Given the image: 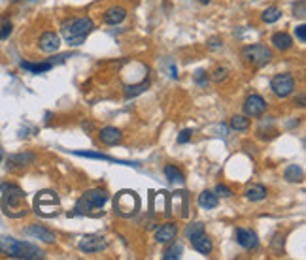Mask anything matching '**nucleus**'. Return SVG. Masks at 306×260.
I'll list each match as a JSON object with an SVG mask.
<instances>
[{
    "mask_svg": "<svg viewBox=\"0 0 306 260\" xmlns=\"http://www.w3.org/2000/svg\"><path fill=\"white\" fill-rule=\"evenodd\" d=\"M164 177L169 179L170 185H183V183H185V175H183L180 168H176L174 164H167V166H164Z\"/></svg>",
    "mask_w": 306,
    "mask_h": 260,
    "instance_id": "aec40b11",
    "label": "nucleus"
},
{
    "mask_svg": "<svg viewBox=\"0 0 306 260\" xmlns=\"http://www.w3.org/2000/svg\"><path fill=\"white\" fill-rule=\"evenodd\" d=\"M221 45H223L221 38H210V40H208V47H210V49H219Z\"/></svg>",
    "mask_w": 306,
    "mask_h": 260,
    "instance_id": "e433bc0d",
    "label": "nucleus"
},
{
    "mask_svg": "<svg viewBox=\"0 0 306 260\" xmlns=\"http://www.w3.org/2000/svg\"><path fill=\"white\" fill-rule=\"evenodd\" d=\"M270 42H272V45H274L276 49L280 51H288L293 47V38L289 36L288 32H274Z\"/></svg>",
    "mask_w": 306,
    "mask_h": 260,
    "instance_id": "6ab92c4d",
    "label": "nucleus"
},
{
    "mask_svg": "<svg viewBox=\"0 0 306 260\" xmlns=\"http://www.w3.org/2000/svg\"><path fill=\"white\" fill-rule=\"evenodd\" d=\"M0 253L8 258H23V260H38L44 258V251L29 242H19L13 238H2L0 240Z\"/></svg>",
    "mask_w": 306,
    "mask_h": 260,
    "instance_id": "7ed1b4c3",
    "label": "nucleus"
},
{
    "mask_svg": "<svg viewBox=\"0 0 306 260\" xmlns=\"http://www.w3.org/2000/svg\"><path fill=\"white\" fill-rule=\"evenodd\" d=\"M99 140L104 145H117L121 143L123 140V134H121V130L115 128V126H104V128H100L99 132Z\"/></svg>",
    "mask_w": 306,
    "mask_h": 260,
    "instance_id": "4468645a",
    "label": "nucleus"
},
{
    "mask_svg": "<svg viewBox=\"0 0 306 260\" xmlns=\"http://www.w3.org/2000/svg\"><path fill=\"white\" fill-rule=\"evenodd\" d=\"M251 121L246 115H234L231 117V128L237 130V132H246V130L250 128Z\"/></svg>",
    "mask_w": 306,
    "mask_h": 260,
    "instance_id": "a878e982",
    "label": "nucleus"
},
{
    "mask_svg": "<svg viewBox=\"0 0 306 260\" xmlns=\"http://www.w3.org/2000/svg\"><path fill=\"white\" fill-rule=\"evenodd\" d=\"M237 243L244 249H257L259 247V240L253 230L248 228H237Z\"/></svg>",
    "mask_w": 306,
    "mask_h": 260,
    "instance_id": "9b49d317",
    "label": "nucleus"
},
{
    "mask_svg": "<svg viewBox=\"0 0 306 260\" xmlns=\"http://www.w3.org/2000/svg\"><path fill=\"white\" fill-rule=\"evenodd\" d=\"M223 80H227V68H216L214 81H223Z\"/></svg>",
    "mask_w": 306,
    "mask_h": 260,
    "instance_id": "f704fd0d",
    "label": "nucleus"
},
{
    "mask_svg": "<svg viewBox=\"0 0 306 260\" xmlns=\"http://www.w3.org/2000/svg\"><path fill=\"white\" fill-rule=\"evenodd\" d=\"M261 17H263V21H265V23L272 25V23H276V21L281 17V10L278 6H269L267 10H265V12H263Z\"/></svg>",
    "mask_w": 306,
    "mask_h": 260,
    "instance_id": "bb28decb",
    "label": "nucleus"
},
{
    "mask_svg": "<svg viewBox=\"0 0 306 260\" xmlns=\"http://www.w3.org/2000/svg\"><path fill=\"white\" fill-rule=\"evenodd\" d=\"M0 191H2V211L12 219L27 215V202L25 192L21 191L17 185L13 183H0Z\"/></svg>",
    "mask_w": 306,
    "mask_h": 260,
    "instance_id": "f257e3e1",
    "label": "nucleus"
},
{
    "mask_svg": "<svg viewBox=\"0 0 306 260\" xmlns=\"http://www.w3.org/2000/svg\"><path fill=\"white\" fill-rule=\"evenodd\" d=\"M200 4H210V0H199Z\"/></svg>",
    "mask_w": 306,
    "mask_h": 260,
    "instance_id": "58836bf2",
    "label": "nucleus"
},
{
    "mask_svg": "<svg viewBox=\"0 0 306 260\" xmlns=\"http://www.w3.org/2000/svg\"><path fill=\"white\" fill-rule=\"evenodd\" d=\"M214 192H216V196H218V198H219V196H221V198H231V196H232L231 189H229L227 185H221V183H219V185H216V191H214Z\"/></svg>",
    "mask_w": 306,
    "mask_h": 260,
    "instance_id": "7c9ffc66",
    "label": "nucleus"
},
{
    "mask_svg": "<svg viewBox=\"0 0 306 260\" xmlns=\"http://www.w3.org/2000/svg\"><path fill=\"white\" fill-rule=\"evenodd\" d=\"M59 45H61V40L57 36L55 32H44L40 40H38V47L44 53H57L59 51Z\"/></svg>",
    "mask_w": 306,
    "mask_h": 260,
    "instance_id": "ddd939ff",
    "label": "nucleus"
},
{
    "mask_svg": "<svg viewBox=\"0 0 306 260\" xmlns=\"http://www.w3.org/2000/svg\"><path fill=\"white\" fill-rule=\"evenodd\" d=\"M295 34H297V38H299V42H302V43L306 42V27L304 25L297 27V29H295Z\"/></svg>",
    "mask_w": 306,
    "mask_h": 260,
    "instance_id": "c9c22d12",
    "label": "nucleus"
},
{
    "mask_svg": "<svg viewBox=\"0 0 306 260\" xmlns=\"http://www.w3.org/2000/svg\"><path fill=\"white\" fill-rule=\"evenodd\" d=\"M61 207V200L53 191H42L36 194L34 198V211L42 217H53L59 213Z\"/></svg>",
    "mask_w": 306,
    "mask_h": 260,
    "instance_id": "423d86ee",
    "label": "nucleus"
},
{
    "mask_svg": "<svg viewBox=\"0 0 306 260\" xmlns=\"http://www.w3.org/2000/svg\"><path fill=\"white\" fill-rule=\"evenodd\" d=\"M140 210V196L134 191H121L113 198V211L121 217L136 215Z\"/></svg>",
    "mask_w": 306,
    "mask_h": 260,
    "instance_id": "39448f33",
    "label": "nucleus"
},
{
    "mask_svg": "<svg viewBox=\"0 0 306 260\" xmlns=\"http://www.w3.org/2000/svg\"><path fill=\"white\" fill-rule=\"evenodd\" d=\"M242 57L246 59V62H250L251 66L263 68L265 64H269L272 59V51L263 45V43H253V45H246L242 49Z\"/></svg>",
    "mask_w": 306,
    "mask_h": 260,
    "instance_id": "0eeeda50",
    "label": "nucleus"
},
{
    "mask_svg": "<svg viewBox=\"0 0 306 260\" xmlns=\"http://www.w3.org/2000/svg\"><path fill=\"white\" fill-rule=\"evenodd\" d=\"M189 242H191V245H193L195 251H199L200 254H210V253H212V249H214L212 240H210V238H208L204 232H200V234L193 236Z\"/></svg>",
    "mask_w": 306,
    "mask_h": 260,
    "instance_id": "dca6fc26",
    "label": "nucleus"
},
{
    "mask_svg": "<svg viewBox=\"0 0 306 260\" xmlns=\"http://www.w3.org/2000/svg\"><path fill=\"white\" fill-rule=\"evenodd\" d=\"M78 247L80 251L83 253H100V251H104L108 247V242L106 238H102V236H85V238H81L80 243H78Z\"/></svg>",
    "mask_w": 306,
    "mask_h": 260,
    "instance_id": "9d476101",
    "label": "nucleus"
},
{
    "mask_svg": "<svg viewBox=\"0 0 306 260\" xmlns=\"http://www.w3.org/2000/svg\"><path fill=\"white\" fill-rule=\"evenodd\" d=\"M195 81H197V85L199 87H206V83H208L206 72H204V70H197V72H195Z\"/></svg>",
    "mask_w": 306,
    "mask_h": 260,
    "instance_id": "2f4dec72",
    "label": "nucleus"
},
{
    "mask_svg": "<svg viewBox=\"0 0 306 260\" xmlns=\"http://www.w3.org/2000/svg\"><path fill=\"white\" fill-rule=\"evenodd\" d=\"M199 205L202 210H216L218 207V196H216V192H210V191H204L199 194Z\"/></svg>",
    "mask_w": 306,
    "mask_h": 260,
    "instance_id": "4be33fe9",
    "label": "nucleus"
},
{
    "mask_svg": "<svg viewBox=\"0 0 306 260\" xmlns=\"http://www.w3.org/2000/svg\"><path fill=\"white\" fill-rule=\"evenodd\" d=\"M191 136H193V132L189 128H185V130H181L180 132V136H178V143H187L189 140H191Z\"/></svg>",
    "mask_w": 306,
    "mask_h": 260,
    "instance_id": "72a5a7b5",
    "label": "nucleus"
},
{
    "mask_svg": "<svg viewBox=\"0 0 306 260\" xmlns=\"http://www.w3.org/2000/svg\"><path fill=\"white\" fill-rule=\"evenodd\" d=\"M10 34H12V23H10V21H4V23H2V29H0V40H6Z\"/></svg>",
    "mask_w": 306,
    "mask_h": 260,
    "instance_id": "473e14b6",
    "label": "nucleus"
},
{
    "mask_svg": "<svg viewBox=\"0 0 306 260\" xmlns=\"http://www.w3.org/2000/svg\"><path fill=\"white\" fill-rule=\"evenodd\" d=\"M200 232H204V224L202 223H191V224H187V228H185V238L191 240L193 236L200 234Z\"/></svg>",
    "mask_w": 306,
    "mask_h": 260,
    "instance_id": "c756f323",
    "label": "nucleus"
},
{
    "mask_svg": "<svg viewBox=\"0 0 306 260\" xmlns=\"http://www.w3.org/2000/svg\"><path fill=\"white\" fill-rule=\"evenodd\" d=\"M181 253H183V247H181V243H176L172 242L170 243V247L162 253V258L164 260H178L181 256Z\"/></svg>",
    "mask_w": 306,
    "mask_h": 260,
    "instance_id": "cd10ccee",
    "label": "nucleus"
},
{
    "mask_svg": "<svg viewBox=\"0 0 306 260\" xmlns=\"http://www.w3.org/2000/svg\"><path fill=\"white\" fill-rule=\"evenodd\" d=\"M108 191L104 189H89L81 194V198L76 202L72 215H99L97 211L102 210L108 202Z\"/></svg>",
    "mask_w": 306,
    "mask_h": 260,
    "instance_id": "20e7f679",
    "label": "nucleus"
},
{
    "mask_svg": "<svg viewBox=\"0 0 306 260\" xmlns=\"http://www.w3.org/2000/svg\"><path fill=\"white\" fill-rule=\"evenodd\" d=\"M74 155H78V157H85V159H95V161L113 162V164H123V166H134V168H140V164H138V162L119 161V159H113V157L104 155V153H97V151H74Z\"/></svg>",
    "mask_w": 306,
    "mask_h": 260,
    "instance_id": "f8f14e48",
    "label": "nucleus"
},
{
    "mask_svg": "<svg viewBox=\"0 0 306 260\" xmlns=\"http://www.w3.org/2000/svg\"><path fill=\"white\" fill-rule=\"evenodd\" d=\"M31 162H34V155H31V153H19V155H12L8 159V166L21 168V166H29Z\"/></svg>",
    "mask_w": 306,
    "mask_h": 260,
    "instance_id": "b1692460",
    "label": "nucleus"
},
{
    "mask_svg": "<svg viewBox=\"0 0 306 260\" xmlns=\"http://www.w3.org/2000/svg\"><path fill=\"white\" fill-rule=\"evenodd\" d=\"M148 87H150V81H142V83H136V85H127L125 87L127 98H132L136 94L144 93V91H148Z\"/></svg>",
    "mask_w": 306,
    "mask_h": 260,
    "instance_id": "c85d7f7f",
    "label": "nucleus"
},
{
    "mask_svg": "<svg viewBox=\"0 0 306 260\" xmlns=\"http://www.w3.org/2000/svg\"><path fill=\"white\" fill-rule=\"evenodd\" d=\"M93 29L95 23L91 17H78L64 21L63 27H61V34L64 36V40H66L70 47H78L81 43H85L87 36L93 32Z\"/></svg>",
    "mask_w": 306,
    "mask_h": 260,
    "instance_id": "f03ea898",
    "label": "nucleus"
},
{
    "mask_svg": "<svg viewBox=\"0 0 306 260\" xmlns=\"http://www.w3.org/2000/svg\"><path fill=\"white\" fill-rule=\"evenodd\" d=\"M267 112V102L263 100L261 94H250L244 102V113L246 117H261Z\"/></svg>",
    "mask_w": 306,
    "mask_h": 260,
    "instance_id": "1a4fd4ad",
    "label": "nucleus"
},
{
    "mask_svg": "<svg viewBox=\"0 0 306 260\" xmlns=\"http://www.w3.org/2000/svg\"><path fill=\"white\" fill-rule=\"evenodd\" d=\"M295 15H299V17H304V0H300V2H299V12L295 10Z\"/></svg>",
    "mask_w": 306,
    "mask_h": 260,
    "instance_id": "4c0bfd02",
    "label": "nucleus"
},
{
    "mask_svg": "<svg viewBox=\"0 0 306 260\" xmlns=\"http://www.w3.org/2000/svg\"><path fill=\"white\" fill-rule=\"evenodd\" d=\"M284 177L289 183H300V181L304 179V172H302V168L299 164H289L286 168V172H284Z\"/></svg>",
    "mask_w": 306,
    "mask_h": 260,
    "instance_id": "5701e85b",
    "label": "nucleus"
},
{
    "mask_svg": "<svg viewBox=\"0 0 306 260\" xmlns=\"http://www.w3.org/2000/svg\"><path fill=\"white\" fill-rule=\"evenodd\" d=\"M178 234V226L174 223H167L162 224L161 228L155 232V242L157 243H170Z\"/></svg>",
    "mask_w": 306,
    "mask_h": 260,
    "instance_id": "a211bd4d",
    "label": "nucleus"
},
{
    "mask_svg": "<svg viewBox=\"0 0 306 260\" xmlns=\"http://www.w3.org/2000/svg\"><path fill=\"white\" fill-rule=\"evenodd\" d=\"M246 198L251 200V202H259V200H265L267 198V189L263 185H251L246 189Z\"/></svg>",
    "mask_w": 306,
    "mask_h": 260,
    "instance_id": "393cba45",
    "label": "nucleus"
},
{
    "mask_svg": "<svg viewBox=\"0 0 306 260\" xmlns=\"http://www.w3.org/2000/svg\"><path fill=\"white\" fill-rule=\"evenodd\" d=\"M125 17H127V10L123 6L108 8L106 12H104V15H102L104 23H108V25H119L121 21H125Z\"/></svg>",
    "mask_w": 306,
    "mask_h": 260,
    "instance_id": "f3484780",
    "label": "nucleus"
},
{
    "mask_svg": "<svg viewBox=\"0 0 306 260\" xmlns=\"http://www.w3.org/2000/svg\"><path fill=\"white\" fill-rule=\"evenodd\" d=\"M21 68L29 70L31 74H44V72H50L53 68V62H29V61H21Z\"/></svg>",
    "mask_w": 306,
    "mask_h": 260,
    "instance_id": "412c9836",
    "label": "nucleus"
},
{
    "mask_svg": "<svg viewBox=\"0 0 306 260\" xmlns=\"http://www.w3.org/2000/svg\"><path fill=\"white\" fill-rule=\"evenodd\" d=\"M27 234L32 236V238H36V240H42L44 243H55L57 242V236L51 232L50 228H45V226H40V224H32L27 228Z\"/></svg>",
    "mask_w": 306,
    "mask_h": 260,
    "instance_id": "2eb2a0df",
    "label": "nucleus"
},
{
    "mask_svg": "<svg viewBox=\"0 0 306 260\" xmlns=\"http://www.w3.org/2000/svg\"><path fill=\"white\" fill-rule=\"evenodd\" d=\"M270 89H272V93L276 96H280V98H286L289 94L295 91V80L291 74H278L272 77L270 81Z\"/></svg>",
    "mask_w": 306,
    "mask_h": 260,
    "instance_id": "6e6552de",
    "label": "nucleus"
}]
</instances>
